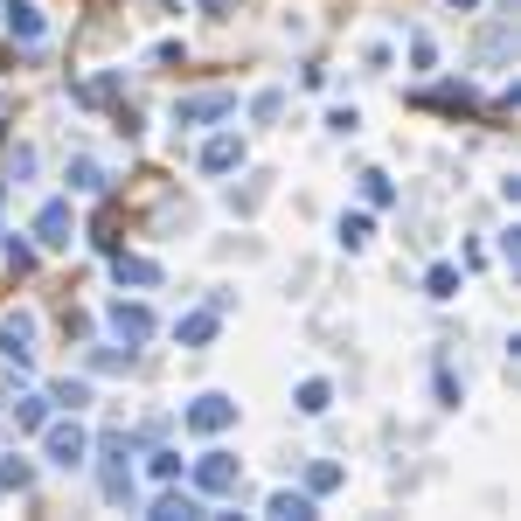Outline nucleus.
Listing matches in <instances>:
<instances>
[{"mask_svg": "<svg viewBox=\"0 0 521 521\" xmlns=\"http://www.w3.org/2000/svg\"><path fill=\"white\" fill-rule=\"evenodd\" d=\"M341 244L362 251V244H369V216H341Z\"/></svg>", "mask_w": 521, "mask_h": 521, "instance_id": "4be33fe9", "label": "nucleus"}, {"mask_svg": "<svg viewBox=\"0 0 521 521\" xmlns=\"http://www.w3.org/2000/svg\"><path fill=\"white\" fill-rule=\"evenodd\" d=\"M0 355L7 362H28L35 355V313H7L0 320Z\"/></svg>", "mask_w": 521, "mask_h": 521, "instance_id": "0eeeda50", "label": "nucleus"}, {"mask_svg": "<svg viewBox=\"0 0 521 521\" xmlns=\"http://www.w3.org/2000/svg\"><path fill=\"white\" fill-rule=\"evenodd\" d=\"M0 21H7L21 42H42V7H35V0H0Z\"/></svg>", "mask_w": 521, "mask_h": 521, "instance_id": "1a4fd4ad", "label": "nucleus"}, {"mask_svg": "<svg viewBox=\"0 0 521 521\" xmlns=\"http://www.w3.org/2000/svg\"><path fill=\"white\" fill-rule=\"evenodd\" d=\"M105 327H112V341H119V348H139V341H153V313H146L139 299H119V306L105 313Z\"/></svg>", "mask_w": 521, "mask_h": 521, "instance_id": "f03ea898", "label": "nucleus"}, {"mask_svg": "<svg viewBox=\"0 0 521 521\" xmlns=\"http://www.w3.org/2000/svg\"><path fill=\"white\" fill-rule=\"evenodd\" d=\"M223 112H230V91H202V98H181L174 105V126H209Z\"/></svg>", "mask_w": 521, "mask_h": 521, "instance_id": "6e6552de", "label": "nucleus"}, {"mask_svg": "<svg viewBox=\"0 0 521 521\" xmlns=\"http://www.w3.org/2000/svg\"><path fill=\"white\" fill-rule=\"evenodd\" d=\"M70 237H77L70 202H42V216H35V244H42V251H70Z\"/></svg>", "mask_w": 521, "mask_h": 521, "instance_id": "7ed1b4c3", "label": "nucleus"}, {"mask_svg": "<svg viewBox=\"0 0 521 521\" xmlns=\"http://www.w3.org/2000/svg\"><path fill=\"white\" fill-rule=\"evenodd\" d=\"M271 515H278V521H313V494H292V487H278V494H271Z\"/></svg>", "mask_w": 521, "mask_h": 521, "instance_id": "ddd939ff", "label": "nucleus"}, {"mask_svg": "<svg viewBox=\"0 0 521 521\" xmlns=\"http://www.w3.org/2000/svg\"><path fill=\"white\" fill-rule=\"evenodd\" d=\"M0 188H7V181H0Z\"/></svg>", "mask_w": 521, "mask_h": 521, "instance_id": "cd10ccee", "label": "nucleus"}, {"mask_svg": "<svg viewBox=\"0 0 521 521\" xmlns=\"http://www.w3.org/2000/svg\"><path fill=\"white\" fill-rule=\"evenodd\" d=\"M202 7H209V14H223V7H230V0H202Z\"/></svg>", "mask_w": 521, "mask_h": 521, "instance_id": "a878e982", "label": "nucleus"}, {"mask_svg": "<svg viewBox=\"0 0 521 521\" xmlns=\"http://www.w3.org/2000/svg\"><path fill=\"white\" fill-rule=\"evenodd\" d=\"M424 292H431V299H452V292H459V271H452V264H431Z\"/></svg>", "mask_w": 521, "mask_h": 521, "instance_id": "aec40b11", "label": "nucleus"}, {"mask_svg": "<svg viewBox=\"0 0 521 521\" xmlns=\"http://www.w3.org/2000/svg\"><path fill=\"white\" fill-rule=\"evenodd\" d=\"M153 521H202V494H181V487H167V494L153 501Z\"/></svg>", "mask_w": 521, "mask_h": 521, "instance_id": "9b49d317", "label": "nucleus"}, {"mask_svg": "<svg viewBox=\"0 0 521 521\" xmlns=\"http://www.w3.org/2000/svg\"><path fill=\"white\" fill-rule=\"evenodd\" d=\"M251 112H258V119H278V112H285V98H278V91H258V105H251Z\"/></svg>", "mask_w": 521, "mask_h": 521, "instance_id": "393cba45", "label": "nucleus"}, {"mask_svg": "<svg viewBox=\"0 0 521 521\" xmlns=\"http://www.w3.org/2000/svg\"><path fill=\"white\" fill-rule=\"evenodd\" d=\"M230 167H244V139L237 132H223V139L202 146V174H230Z\"/></svg>", "mask_w": 521, "mask_h": 521, "instance_id": "9d476101", "label": "nucleus"}, {"mask_svg": "<svg viewBox=\"0 0 521 521\" xmlns=\"http://www.w3.org/2000/svg\"><path fill=\"white\" fill-rule=\"evenodd\" d=\"M14 424L21 431H42L49 424V396H14Z\"/></svg>", "mask_w": 521, "mask_h": 521, "instance_id": "4468645a", "label": "nucleus"}, {"mask_svg": "<svg viewBox=\"0 0 521 521\" xmlns=\"http://www.w3.org/2000/svg\"><path fill=\"white\" fill-rule=\"evenodd\" d=\"M153 480H181V452H153Z\"/></svg>", "mask_w": 521, "mask_h": 521, "instance_id": "b1692460", "label": "nucleus"}, {"mask_svg": "<svg viewBox=\"0 0 521 521\" xmlns=\"http://www.w3.org/2000/svg\"><path fill=\"white\" fill-rule=\"evenodd\" d=\"M49 403H63V410H84V403H91V383H70V376H63V383L49 390Z\"/></svg>", "mask_w": 521, "mask_h": 521, "instance_id": "6ab92c4d", "label": "nucleus"}, {"mask_svg": "<svg viewBox=\"0 0 521 521\" xmlns=\"http://www.w3.org/2000/svg\"><path fill=\"white\" fill-rule=\"evenodd\" d=\"M181 341H188V348L216 341V306H209V313H188V320H181Z\"/></svg>", "mask_w": 521, "mask_h": 521, "instance_id": "dca6fc26", "label": "nucleus"}, {"mask_svg": "<svg viewBox=\"0 0 521 521\" xmlns=\"http://www.w3.org/2000/svg\"><path fill=\"white\" fill-rule=\"evenodd\" d=\"M112 271H119V285H160V264L153 258H126V251H119Z\"/></svg>", "mask_w": 521, "mask_h": 521, "instance_id": "f8f14e48", "label": "nucleus"}, {"mask_svg": "<svg viewBox=\"0 0 521 521\" xmlns=\"http://www.w3.org/2000/svg\"><path fill=\"white\" fill-rule=\"evenodd\" d=\"M362 195H369V209H390V202H396L390 174H362Z\"/></svg>", "mask_w": 521, "mask_h": 521, "instance_id": "412c9836", "label": "nucleus"}, {"mask_svg": "<svg viewBox=\"0 0 521 521\" xmlns=\"http://www.w3.org/2000/svg\"><path fill=\"white\" fill-rule=\"evenodd\" d=\"M230 424H237V403H230V396H195V403H188V431H202V438H216V431H230Z\"/></svg>", "mask_w": 521, "mask_h": 521, "instance_id": "20e7f679", "label": "nucleus"}, {"mask_svg": "<svg viewBox=\"0 0 521 521\" xmlns=\"http://www.w3.org/2000/svg\"><path fill=\"white\" fill-rule=\"evenodd\" d=\"M452 7H480V0H452Z\"/></svg>", "mask_w": 521, "mask_h": 521, "instance_id": "bb28decb", "label": "nucleus"}, {"mask_svg": "<svg viewBox=\"0 0 521 521\" xmlns=\"http://www.w3.org/2000/svg\"><path fill=\"white\" fill-rule=\"evenodd\" d=\"M188 473H195V494H209V501H230V494H237V480H244V466H237L230 452H202Z\"/></svg>", "mask_w": 521, "mask_h": 521, "instance_id": "f257e3e1", "label": "nucleus"}, {"mask_svg": "<svg viewBox=\"0 0 521 521\" xmlns=\"http://www.w3.org/2000/svg\"><path fill=\"white\" fill-rule=\"evenodd\" d=\"M42 431H49V459H56V466H84V452H91V438H84L77 424H56V417H49Z\"/></svg>", "mask_w": 521, "mask_h": 521, "instance_id": "423d86ee", "label": "nucleus"}, {"mask_svg": "<svg viewBox=\"0 0 521 521\" xmlns=\"http://www.w3.org/2000/svg\"><path fill=\"white\" fill-rule=\"evenodd\" d=\"M0 487L21 494V487H28V459H0Z\"/></svg>", "mask_w": 521, "mask_h": 521, "instance_id": "5701e85b", "label": "nucleus"}, {"mask_svg": "<svg viewBox=\"0 0 521 521\" xmlns=\"http://www.w3.org/2000/svg\"><path fill=\"white\" fill-rule=\"evenodd\" d=\"M70 188H77V195H98V188H105V167H98V160H70Z\"/></svg>", "mask_w": 521, "mask_h": 521, "instance_id": "2eb2a0df", "label": "nucleus"}, {"mask_svg": "<svg viewBox=\"0 0 521 521\" xmlns=\"http://www.w3.org/2000/svg\"><path fill=\"white\" fill-rule=\"evenodd\" d=\"M327 487H341V466L334 459H313L306 466V494H327Z\"/></svg>", "mask_w": 521, "mask_h": 521, "instance_id": "f3484780", "label": "nucleus"}, {"mask_svg": "<svg viewBox=\"0 0 521 521\" xmlns=\"http://www.w3.org/2000/svg\"><path fill=\"white\" fill-rule=\"evenodd\" d=\"M105 452H112V459H105V473H98V480H105V501H112V508H126V501H132V466L119 459V452H126V438H105Z\"/></svg>", "mask_w": 521, "mask_h": 521, "instance_id": "39448f33", "label": "nucleus"}, {"mask_svg": "<svg viewBox=\"0 0 521 521\" xmlns=\"http://www.w3.org/2000/svg\"><path fill=\"white\" fill-rule=\"evenodd\" d=\"M327 403H334V390H327L320 376H313V383H299V410H306V417H320Z\"/></svg>", "mask_w": 521, "mask_h": 521, "instance_id": "a211bd4d", "label": "nucleus"}]
</instances>
